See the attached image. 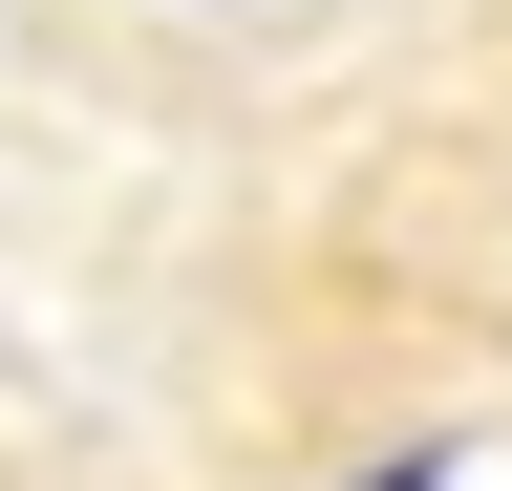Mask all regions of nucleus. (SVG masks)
Listing matches in <instances>:
<instances>
[{"mask_svg":"<svg viewBox=\"0 0 512 491\" xmlns=\"http://www.w3.org/2000/svg\"><path fill=\"white\" fill-rule=\"evenodd\" d=\"M128 22H256V0H128Z\"/></svg>","mask_w":512,"mask_h":491,"instance_id":"1","label":"nucleus"},{"mask_svg":"<svg viewBox=\"0 0 512 491\" xmlns=\"http://www.w3.org/2000/svg\"><path fill=\"white\" fill-rule=\"evenodd\" d=\"M363 491H448V449H406V470H363Z\"/></svg>","mask_w":512,"mask_h":491,"instance_id":"2","label":"nucleus"}]
</instances>
